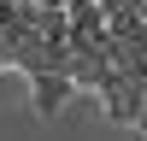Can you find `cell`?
<instances>
[{
	"instance_id": "cell-1",
	"label": "cell",
	"mask_w": 147,
	"mask_h": 141,
	"mask_svg": "<svg viewBox=\"0 0 147 141\" xmlns=\"http://www.w3.org/2000/svg\"><path fill=\"white\" fill-rule=\"evenodd\" d=\"M136 129H141V135H147V117H141V124H136Z\"/></svg>"
}]
</instances>
